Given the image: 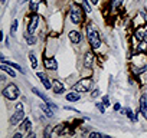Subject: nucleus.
Returning <instances> with one entry per match:
<instances>
[{"label": "nucleus", "instance_id": "28", "mask_svg": "<svg viewBox=\"0 0 147 138\" xmlns=\"http://www.w3.org/2000/svg\"><path fill=\"white\" fill-rule=\"evenodd\" d=\"M144 71H146V68H140V69H137V68L133 66V72H134L136 75H140V74H143Z\"/></svg>", "mask_w": 147, "mask_h": 138}, {"label": "nucleus", "instance_id": "38", "mask_svg": "<svg viewBox=\"0 0 147 138\" xmlns=\"http://www.w3.org/2000/svg\"><path fill=\"white\" fill-rule=\"evenodd\" d=\"M144 36H146V38H147V30H146V32H144Z\"/></svg>", "mask_w": 147, "mask_h": 138}, {"label": "nucleus", "instance_id": "29", "mask_svg": "<svg viewBox=\"0 0 147 138\" xmlns=\"http://www.w3.org/2000/svg\"><path fill=\"white\" fill-rule=\"evenodd\" d=\"M97 108L100 109V112H105V105H102V104H97Z\"/></svg>", "mask_w": 147, "mask_h": 138}, {"label": "nucleus", "instance_id": "6", "mask_svg": "<svg viewBox=\"0 0 147 138\" xmlns=\"http://www.w3.org/2000/svg\"><path fill=\"white\" fill-rule=\"evenodd\" d=\"M140 112L144 115V118L147 119V95L143 94L140 96Z\"/></svg>", "mask_w": 147, "mask_h": 138}, {"label": "nucleus", "instance_id": "13", "mask_svg": "<svg viewBox=\"0 0 147 138\" xmlns=\"http://www.w3.org/2000/svg\"><path fill=\"white\" fill-rule=\"evenodd\" d=\"M0 69H2V71L3 72H7L12 78H15L16 76V72L13 71V69H12V66L10 65H6V63H2V66H0Z\"/></svg>", "mask_w": 147, "mask_h": 138}, {"label": "nucleus", "instance_id": "5", "mask_svg": "<svg viewBox=\"0 0 147 138\" xmlns=\"http://www.w3.org/2000/svg\"><path fill=\"white\" fill-rule=\"evenodd\" d=\"M43 65L46 69H51V71H56L58 69V62L55 58H45L43 59Z\"/></svg>", "mask_w": 147, "mask_h": 138}, {"label": "nucleus", "instance_id": "26", "mask_svg": "<svg viewBox=\"0 0 147 138\" xmlns=\"http://www.w3.org/2000/svg\"><path fill=\"white\" fill-rule=\"evenodd\" d=\"M121 3H123V0H113L111 2V9H117Z\"/></svg>", "mask_w": 147, "mask_h": 138}, {"label": "nucleus", "instance_id": "22", "mask_svg": "<svg viewBox=\"0 0 147 138\" xmlns=\"http://www.w3.org/2000/svg\"><path fill=\"white\" fill-rule=\"evenodd\" d=\"M18 25H19L18 20H13V22H12V26H10V35H12V36L16 33V30H18Z\"/></svg>", "mask_w": 147, "mask_h": 138}, {"label": "nucleus", "instance_id": "11", "mask_svg": "<svg viewBox=\"0 0 147 138\" xmlns=\"http://www.w3.org/2000/svg\"><path fill=\"white\" fill-rule=\"evenodd\" d=\"M69 39H71L72 43H78V42H81L82 36H81L77 30H71V32H69Z\"/></svg>", "mask_w": 147, "mask_h": 138}, {"label": "nucleus", "instance_id": "14", "mask_svg": "<svg viewBox=\"0 0 147 138\" xmlns=\"http://www.w3.org/2000/svg\"><path fill=\"white\" fill-rule=\"evenodd\" d=\"M80 99H81V95L78 92H69L66 95V101H69V102H77Z\"/></svg>", "mask_w": 147, "mask_h": 138}, {"label": "nucleus", "instance_id": "19", "mask_svg": "<svg viewBox=\"0 0 147 138\" xmlns=\"http://www.w3.org/2000/svg\"><path fill=\"white\" fill-rule=\"evenodd\" d=\"M42 2V0H30V12H38V6L39 3Z\"/></svg>", "mask_w": 147, "mask_h": 138}, {"label": "nucleus", "instance_id": "7", "mask_svg": "<svg viewBox=\"0 0 147 138\" xmlns=\"http://www.w3.org/2000/svg\"><path fill=\"white\" fill-rule=\"evenodd\" d=\"M38 22H39L38 15H33L32 19H30V23H29V26H28V32H29V33H35V30H36V27H38Z\"/></svg>", "mask_w": 147, "mask_h": 138}, {"label": "nucleus", "instance_id": "12", "mask_svg": "<svg viewBox=\"0 0 147 138\" xmlns=\"http://www.w3.org/2000/svg\"><path fill=\"white\" fill-rule=\"evenodd\" d=\"M53 84V92L56 94V95H61L62 92H63V85H62V82H59V81H53L52 82Z\"/></svg>", "mask_w": 147, "mask_h": 138}, {"label": "nucleus", "instance_id": "36", "mask_svg": "<svg viewBox=\"0 0 147 138\" xmlns=\"http://www.w3.org/2000/svg\"><path fill=\"white\" fill-rule=\"evenodd\" d=\"M90 2H91L92 5H97V3H98V0H90Z\"/></svg>", "mask_w": 147, "mask_h": 138}, {"label": "nucleus", "instance_id": "31", "mask_svg": "<svg viewBox=\"0 0 147 138\" xmlns=\"http://www.w3.org/2000/svg\"><path fill=\"white\" fill-rule=\"evenodd\" d=\"M98 95H100V89H95L94 92H91V96H92V98H97Z\"/></svg>", "mask_w": 147, "mask_h": 138}, {"label": "nucleus", "instance_id": "2", "mask_svg": "<svg viewBox=\"0 0 147 138\" xmlns=\"http://www.w3.org/2000/svg\"><path fill=\"white\" fill-rule=\"evenodd\" d=\"M82 12H84V10H82L81 6H78V5H75V3H72V5H71V13H69V16H71L72 23L80 25V23L82 22V19H84Z\"/></svg>", "mask_w": 147, "mask_h": 138}, {"label": "nucleus", "instance_id": "27", "mask_svg": "<svg viewBox=\"0 0 147 138\" xmlns=\"http://www.w3.org/2000/svg\"><path fill=\"white\" fill-rule=\"evenodd\" d=\"M144 38H146V36H144V33H143L141 30H137V32H136V39H138L140 42H141Z\"/></svg>", "mask_w": 147, "mask_h": 138}, {"label": "nucleus", "instance_id": "4", "mask_svg": "<svg viewBox=\"0 0 147 138\" xmlns=\"http://www.w3.org/2000/svg\"><path fill=\"white\" fill-rule=\"evenodd\" d=\"M91 85H92V79L87 78V79H81V81H78L75 85L72 86V89H74V91H77V92H87V91H90Z\"/></svg>", "mask_w": 147, "mask_h": 138}, {"label": "nucleus", "instance_id": "34", "mask_svg": "<svg viewBox=\"0 0 147 138\" xmlns=\"http://www.w3.org/2000/svg\"><path fill=\"white\" fill-rule=\"evenodd\" d=\"M13 138H22V131H20V132H18V134H15V135H13Z\"/></svg>", "mask_w": 147, "mask_h": 138}, {"label": "nucleus", "instance_id": "9", "mask_svg": "<svg viewBox=\"0 0 147 138\" xmlns=\"http://www.w3.org/2000/svg\"><path fill=\"white\" fill-rule=\"evenodd\" d=\"M23 118H25V112H23V109L16 111V112H15V115L10 118V124H12V125H16V124H18L19 121H22Z\"/></svg>", "mask_w": 147, "mask_h": 138}, {"label": "nucleus", "instance_id": "23", "mask_svg": "<svg viewBox=\"0 0 147 138\" xmlns=\"http://www.w3.org/2000/svg\"><path fill=\"white\" fill-rule=\"evenodd\" d=\"M82 6L85 9V13H91V6H90V0H82Z\"/></svg>", "mask_w": 147, "mask_h": 138}, {"label": "nucleus", "instance_id": "18", "mask_svg": "<svg viewBox=\"0 0 147 138\" xmlns=\"http://www.w3.org/2000/svg\"><path fill=\"white\" fill-rule=\"evenodd\" d=\"M2 63H6V65H10L12 68H15V69H18V71L19 72H22V74H25V71H23V69L18 65V63H15V62H9V60H5V59H2Z\"/></svg>", "mask_w": 147, "mask_h": 138}, {"label": "nucleus", "instance_id": "39", "mask_svg": "<svg viewBox=\"0 0 147 138\" xmlns=\"http://www.w3.org/2000/svg\"><path fill=\"white\" fill-rule=\"evenodd\" d=\"M5 2H6V0H2V3H5Z\"/></svg>", "mask_w": 147, "mask_h": 138}, {"label": "nucleus", "instance_id": "16", "mask_svg": "<svg viewBox=\"0 0 147 138\" xmlns=\"http://www.w3.org/2000/svg\"><path fill=\"white\" fill-rule=\"evenodd\" d=\"M30 127H32V125H30V119L25 118V119H23V122L20 124V131L25 134V132H28V131L30 129Z\"/></svg>", "mask_w": 147, "mask_h": 138}, {"label": "nucleus", "instance_id": "30", "mask_svg": "<svg viewBox=\"0 0 147 138\" xmlns=\"http://www.w3.org/2000/svg\"><path fill=\"white\" fill-rule=\"evenodd\" d=\"M102 104H104L105 107H108V105H110V99H108V96H107V95L102 98Z\"/></svg>", "mask_w": 147, "mask_h": 138}, {"label": "nucleus", "instance_id": "35", "mask_svg": "<svg viewBox=\"0 0 147 138\" xmlns=\"http://www.w3.org/2000/svg\"><path fill=\"white\" fill-rule=\"evenodd\" d=\"M118 109H120V104H115L114 105V111H118Z\"/></svg>", "mask_w": 147, "mask_h": 138}, {"label": "nucleus", "instance_id": "37", "mask_svg": "<svg viewBox=\"0 0 147 138\" xmlns=\"http://www.w3.org/2000/svg\"><path fill=\"white\" fill-rule=\"evenodd\" d=\"M25 2H28V0H19V3L22 5V3H25Z\"/></svg>", "mask_w": 147, "mask_h": 138}, {"label": "nucleus", "instance_id": "15", "mask_svg": "<svg viewBox=\"0 0 147 138\" xmlns=\"http://www.w3.org/2000/svg\"><path fill=\"white\" fill-rule=\"evenodd\" d=\"M40 108H42V111L46 114V117H49V118H52V117H53V109L48 105V102H46V104H42V105H40Z\"/></svg>", "mask_w": 147, "mask_h": 138}, {"label": "nucleus", "instance_id": "10", "mask_svg": "<svg viewBox=\"0 0 147 138\" xmlns=\"http://www.w3.org/2000/svg\"><path fill=\"white\" fill-rule=\"evenodd\" d=\"M92 63H94V55L91 52L85 53V59H84V66L87 69H91L92 68Z\"/></svg>", "mask_w": 147, "mask_h": 138}, {"label": "nucleus", "instance_id": "24", "mask_svg": "<svg viewBox=\"0 0 147 138\" xmlns=\"http://www.w3.org/2000/svg\"><path fill=\"white\" fill-rule=\"evenodd\" d=\"M125 114H127V117H128V118H130V119H131L133 122H134V121L137 119V118L134 117V114H133V111H131L130 108H127V109H125Z\"/></svg>", "mask_w": 147, "mask_h": 138}, {"label": "nucleus", "instance_id": "32", "mask_svg": "<svg viewBox=\"0 0 147 138\" xmlns=\"http://www.w3.org/2000/svg\"><path fill=\"white\" fill-rule=\"evenodd\" d=\"M90 137H91V138H92V137H102V134H100V132H91Z\"/></svg>", "mask_w": 147, "mask_h": 138}, {"label": "nucleus", "instance_id": "20", "mask_svg": "<svg viewBox=\"0 0 147 138\" xmlns=\"http://www.w3.org/2000/svg\"><path fill=\"white\" fill-rule=\"evenodd\" d=\"M23 36H25V39H26V42L29 43V45H33L35 42H36V39L32 36V33H29V32H26V33H23Z\"/></svg>", "mask_w": 147, "mask_h": 138}, {"label": "nucleus", "instance_id": "1", "mask_svg": "<svg viewBox=\"0 0 147 138\" xmlns=\"http://www.w3.org/2000/svg\"><path fill=\"white\" fill-rule=\"evenodd\" d=\"M87 36H88V40H90V45L94 48V49H98L101 46V38H100V33L98 30L92 26V23H90L87 26Z\"/></svg>", "mask_w": 147, "mask_h": 138}, {"label": "nucleus", "instance_id": "3", "mask_svg": "<svg viewBox=\"0 0 147 138\" xmlns=\"http://www.w3.org/2000/svg\"><path fill=\"white\" fill-rule=\"evenodd\" d=\"M3 96L5 98H7V99H10V101H13V99H16L18 96H19V88L15 85V84H10V85H7L5 89H3Z\"/></svg>", "mask_w": 147, "mask_h": 138}, {"label": "nucleus", "instance_id": "33", "mask_svg": "<svg viewBox=\"0 0 147 138\" xmlns=\"http://www.w3.org/2000/svg\"><path fill=\"white\" fill-rule=\"evenodd\" d=\"M20 109H23V105L22 104H16V111H20Z\"/></svg>", "mask_w": 147, "mask_h": 138}, {"label": "nucleus", "instance_id": "21", "mask_svg": "<svg viewBox=\"0 0 147 138\" xmlns=\"http://www.w3.org/2000/svg\"><path fill=\"white\" fill-rule=\"evenodd\" d=\"M29 59H30L32 68H33V69H36V66H38V59H36V56H35V53H33V52H30V53H29Z\"/></svg>", "mask_w": 147, "mask_h": 138}, {"label": "nucleus", "instance_id": "8", "mask_svg": "<svg viewBox=\"0 0 147 138\" xmlns=\"http://www.w3.org/2000/svg\"><path fill=\"white\" fill-rule=\"evenodd\" d=\"M38 78L42 81V84H43V86H45L46 89H51V88L53 86V84L49 81V78H48V76H46L43 72H39V74H38Z\"/></svg>", "mask_w": 147, "mask_h": 138}, {"label": "nucleus", "instance_id": "17", "mask_svg": "<svg viewBox=\"0 0 147 138\" xmlns=\"http://www.w3.org/2000/svg\"><path fill=\"white\" fill-rule=\"evenodd\" d=\"M32 92H33L35 95H38L39 98H42V99H43L45 102H51V101H49V98H48V96H46L45 94H42V92H40V91H39L38 88H32Z\"/></svg>", "mask_w": 147, "mask_h": 138}, {"label": "nucleus", "instance_id": "25", "mask_svg": "<svg viewBox=\"0 0 147 138\" xmlns=\"http://www.w3.org/2000/svg\"><path fill=\"white\" fill-rule=\"evenodd\" d=\"M138 50H141V52H147V42L141 40V42H140V46H138Z\"/></svg>", "mask_w": 147, "mask_h": 138}]
</instances>
